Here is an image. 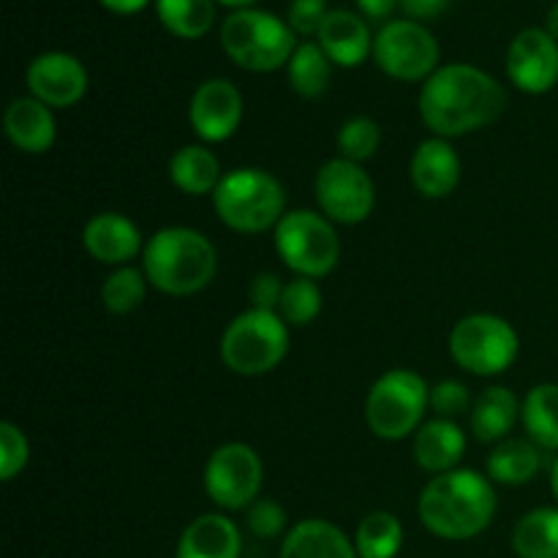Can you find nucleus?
Here are the masks:
<instances>
[{"instance_id": "1", "label": "nucleus", "mask_w": 558, "mask_h": 558, "mask_svg": "<svg viewBox=\"0 0 558 558\" xmlns=\"http://www.w3.org/2000/svg\"><path fill=\"white\" fill-rule=\"evenodd\" d=\"M507 90L488 71L472 63L439 65L420 90V118L441 140L488 129L505 114Z\"/></svg>"}, {"instance_id": "2", "label": "nucleus", "mask_w": 558, "mask_h": 558, "mask_svg": "<svg viewBox=\"0 0 558 558\" xmlns=\"http://www.w3.org/2000/svg\"><path fill=\"white\" fill-rule=\"evenodd\" d=\"M496 499L494 480L474 469H452L428 480L417 501V515L434 537L447 543L474 539L494 523Z\"/></svg>"}, {"instance_id": "3", "label": "nucleus", "mask_w": 558, "mask_h": 558, "mask_svg": "<svg viewBox=\"0 0 558 558\" xmlns=\"http://www.w3.org/2000/svg\"><path fill=\"white\" fill-rule=\"evenodd\" d=\"M142 270L153 289L169 298H191L213 283L218 251L210 238L191 227H163L142 251Z\"/></svg>"}, {"instance_id": "4", "label": "nucleus", "mask_w": 558, "mask_h": 558, "mask_svg": "<svg viewBox=\"0 0 558 558\" xmlns=\"http://www.w3.org/2000/svg\"><path fill=\"white\" fill-rule=\"evenodd\" d=\"M213 207L234 232L259 234L265 229H276L287 216V189L267 169L240 167L223 174L213 194Z\"/></svg>"}, {"instance_id": "5", "label": "nucleus", "mask_w": 558, "mask_h": 558, "mask_svg": "<svg viewBox=\"0 0 558 558\" xmlns=\"http://www.w3.org/2000/svg\"><path fill=\"white\" fill-rule=\"evenodd\" d=\"M221 47L240 69L267 74L289 65L298 33L270 11L238 9L221 22Z\"/></svg>"}, {"instance_id": "6", "label": "nucleus", "mask_w": 558, "mask_h": 558, "mask_svg": "<svg viewBox=\"0 0 558 558\" xmlns=\"http://www.w3.org/2000/svg\"><path fill=\"white\" fill-rule=\"evenodd\" d=\"M430 409V385L409 368H392L371 385L365 396V425L385 441L417 434Z\"/></svg>"}, {"instance_id": "7", "label": "nucleus", "mask_w": 558, "mask_h": 558, "mask_svg": "<svg viewBox=\"0 0 558 558\" xmlns=\"http://www.w3.org/2000/svg\"><path fill=\"white\" fill-rule=\"evenodd\" d=\"M218 352L232 374H270L289 352V325L276 311L248 308L229 322Z\"/></svg>"}, {"instance_id": "8", "label": "nucleus", "mask_w": 558, "mask_h": 558, "mask_svg": "<svg viewBox=\"0 0 558 558\" xmlns=\"http://www.w3.org/2000/svg\"><path fill=\"white\" fill-rule=\"evenodd\" d=\"M272 243L283 265L303 278L330 276L341 259L336 223L316 210H292L272 229Z\"/></svg>"}, {"instance_id": "9", "label": "nucleus", "mask_w": 558, "mask_h": 558, "mask_svg": "<svg viewBox=\"0 0 558 558\" xmlns=\"http://www.w3.org/2000/svg\"><path fill=\"white\" fill-rule=\"evenodd\" d=\"M450 357L458 368L474 376H499L512 368L521 354L518 330L496 314H469L450 330Z\"/></svg>"}, {"instance_id": "10", "label": "nucleus", "mask_w": 558, "mask_h": 558, "mask_svg": "<svg viewBox=\"0 0 558 558\" xmlns=\"http://www.w3.org/2000/svg\"><path fill=\"white\" fill-rule=\"evenodd\" d=\"M262 483L265 463L245 441H227L207 458L205 494L221 510H248L259 499Z\"/></svg>"}, {"instance_id": "11", "label": "nucleus", "mask_w": 558, "mask_h": 558, "mask_svg": "<svg viewBox=\"0 0 558 558\" xmlns=\"http://www.w3.org/2000/svg\"><path fill=\"white\" fill-rule=\"evenodd\" d=\"M439 41L414 20H392L374 36V60L398 82H425L439 69Z\"/></svg>"}, {"instance_id": "12", "label": "nucleus", "mask_w": 558, "mask_h": 558, "mask_svg": "<svg viewBox=\"0 0 558 558\" xmlns=\"http://www.w3.org/2000/svg\"><path fill=\"white\" fill-rule=\"evenodd\" d=\"M314 194L322 216L347 227L368 221L376 205V185L363 163L347 161L341 156L322 163L314 180Z\"/></svg>"}, {"instance_id": "13", "label": "nucleus", "mask_w": 558, "mask_h": 558, "mask_svg": "<svg viewBox=\"0 0 558 558\" xmlns=\"http://www.w3.org/2000/svg\"><path fill=\"white\" fill-rule=\"evenodd\" d=\"M507 76L518 90L543 96L558 85V41L545 27H523L507 49Z\"/></svg>"}, {"instance_id": "14", "label": "nucleus", "mask_w": 558, "mask_h": 558, "mask_svg": "<svg viewBox=\"0 0 558 558\" xmlns=\"http://www.w3.org/2000/svg\"><path fill=\"white\" fill-rule=\"evenodd\" d=\"M243 93L223 76L205 80L194 90L189 104V123L194 134L207 145L227 142L243 123Z\"/></svg>"}, {"instance_id": "15", "label": "nucleus", "mask_w": 558, "mask_h": 558, "mask_svg": "<svg viewBox=\"0 0 558 558\" xmlns=\"http://www.w3.org/2000/svg\"><path fill=\"white\" fill-rule=\"evenodd\" d=\"M27 90L49 109H69L85 98L90 76L85 63L69 52H41L31 60L25 71Z\"/></svg>"}, {"instance_id": "16", "label": "nucleus", "mask_w": 558, "mask_h": 558, "mask_svg": "<svg viewBox=\"0 0 558 558\" xmlns=\"http://www.w3.org/2000/svg\"><path fill=\"white\" fill-rule=\"evenodd\" d=\"M463 163L450 140L441 136H428L420 142L409 161V178L412 185L425 196V199H445L461 183Z\"/></svg>"}, {"instance_id": "17", "label": "nucleus", "mask_w": 558, "mask_h": 558, "mask_svg": "<svg viewBox=\"0 0 558 558\" xmlns=\"http://www.w3.org/2000/svg\"><path fill=\"white\" fill-rule=\"evenodd\" d=\"M82 245L101 265L125 267L145 251L142 232L123 213H96L82 229Z\"/></svg>"}, {"instance_id": "18", "label": "nucleus", "mask_w": 558, "mask_h": 558, "mask_svg": "<svg viewBox=\"0 0 558 558\" xmlns=\"http://www.w3.org/2000/svg\"><path fill=\"white\" fill-rule=\"evenodd\" d=\"M316 44L325 49L327 58L343 69L365 63L374 54V38H371L368 22L349 9H330L316 33Z\"/></svg>"}, {"instance_id": "19", "label": "nucleus", "mask_w": 558, "mask_h": 558, "mask_svg": "<svg viewBox=\"0 0 558 558\" xmlns=\"http://www.w3.org/2000/svg\"><path fill=\"white\" fill-rule=\"evenodd\" d=\"M3 131L11 145L27 156H41V153L52 150L54 140H58V123H54L52 109L33 96H20L5 107Z\"/></svg>"}, {"instance_id": "20", "label": "nucleus", "mask_w": 558, "mask_h": 558, "mask_svg": "<svg viewBox=\"0 0 558 558\" xmlns=\"http://www.w3.org/2000/svg\"><path fill=\"white\" fill-rule=\"evenodd\" d=\"M466 434L456 420L436 417L417 428L412 445L414 463L428 474H447L452 469H461L458 463L466 456Z\"/></svg>"}, {"instance_id": "21", "label": "nucleus", "mask_w": 558, "mask_h": 558, "mask_svg": "<svg viewBox=\"0 0 558 558\" xmlns=\"http://www.w3.org/2000/svg\"><path fill=\"white\" fill-rule=\"evenodd\" d=\"M243 539L232 518L207 512L191 521L180 534L178 558H240Z\"/></svg>"}, {"instance_id": "22", "label": "nucleus", "mask_w": 558, "mask_h": 558, "mask_svg": "<svg viewBox=\"0 0 558 558\" xmlns=\"http://www.w3.org/2000/svg\"><path fill=\"white\" fill-rule=\"evenodd\" d=\"M521 398L510 390V387H488L474 398V407L469 420H472L474 439L483 445H499V441L510 439L512 428L521 420Z\"/></svg>"}, {"instance_id": "23", "label": "nucleus", "mask_w": 558, "mask_h": 558, "mask_svg": "<svg viewBox=\"0 0 558 558\" xmlns=\"http://www.w3.org/2000/svg\"><path fill=\"white\" fill-rule=\"evenodd\" d=\"M281 558H360L352 539L330 521L308 518L287 532Z\"/></svg>"}, {"instance_id": "24", "label": "nucleus", "mask_w": 558, "mask_h": 558, "mask_svg": "<svg viewBox=\"0 0 558 558\" xmlns=\"http://www.w3.org/2000/svg\"><path fill=\"white\" fill-rule=\"evenodd\" d=\"M169 180L189 196H213L223 180L221 161L207 145H183L169 158Z\"/></svg>"}, {"instance_id": "25", "label": "nucleus", "mask_w": 558, "mask_h": 558, "mask_svg": "<svg viewBox=\"0 0 558 558\" xmlns=\"http://www.w3.org/2000/svg\"><path fill=\"white\" fill-rule=\"evenodd\" d=\"M488 477L499 485H529L543 469V447L534 445L532 439H505L490 450L488 463Z\"/></svg>"}, {"instance_id": "26", "label": "nucleus", "mask_w": 558, "mask_h": 558, "mask_svg": "<svg viewBox=\"0 0 558 558\" xmlns=\"http://www.w3.org/2000/svg\"><path fill=\"white\" fill-rule=\"evenodd\" d=\"M523 428L529 439L543 450H558V385L543 381L526 392L521 407Z\"/></svg>"}, {"instance_id": "27", "label": "nucleus", "mask_w": 558, "mask_h": 558, "mask_svg": "<svg viewBox=\"0 0 558 558\" xmlns=\"http://www.w3.org/2000/svg\"><path fill=\"white\" fill-rule=\"evenodd\" d=\"M518 558H558V507H537L512 529Z\"/></svg>"}, {"instance_id": "28", "label": "nucleus", "mask_w": 558, "mask_h": 558, "mask_svg": "<svg viewBox=\"0 0 558 558\" xmlns=\"http://www.w3.org/2000/svg\"><path fill=\"white\" fill-rule=\"evenodd\" d=\"M289 85L300 98H322L332 82V60L316 41H300L287 65Z\"/></svg>"}, {"instance_id": "29", "label": "nucleus", "mask_w": 558, "mask_h": 558, "mask_svg": "<svg viewBox=\"0 0 558 558\" xmlns=\"http://www.w3.org/2000/svg\"><path fill=\"white\" fill-rule=\"evenodd\" d=\"M161 25L178 38H202L216 22V0H153Z\"/></svg>"}, {"instance_id": "30", "label": "nucleus", "mask_w": 558, "mask_h": 558, "mask_svg": "<svg viewBox=\"0 0 558 558\" xmlns=\"http://www.w3.org/2000/svg\"><path fill=\"white\" fill-rule=\"evenodd\" d=\"M354 548L360 558H396L403 548V526L398 515L385 510L365 515L354 532Z\"/></svg>"}, {"instance_id": "31", "label": "nucleus", "mask_w": 558, "mask_h": 558, "mask_svg": "<svg viewBox=\"0 0 558 558\" xmlns=\"http://www.w3.org/2000/svg\"><path fill=\"white\" fill-rule=\"evenodd\" d=\"M147 281L145 270H136V267L125 265L118 267L114 272H109L101 283V303L109 314L114 316H129L145 303L147 298Z\"/></svg>"}, {"instance_id": "32", "label": "nucleus", "mask_w": 558, "mask_h": 558, "mask_svg": "<svg viewBox=\"0 0 558 558\" xmlns=\"http://www.w3.org/2000/svg\"><path fill=\"white\" fill-rule=\"evenodd\" d=\"M322 289L314 278L294 276L292 281H287L281 294V305H278V316L287 322L289 327H305L322 314Z\"/></svg>"}, {"instance_id": "33", "label": "nucleus", "mask_w": 558, "mask_h": 558, "mask_svg": "<svg viewBox=\"0 0 558 558\" xmlns=\"http://www.w3.org/2000/svg\"><path fill=\"white\" fill-rule=\"evenodd\" d=\"M336 145L341 158H347V161H371L381 145L379 123L374 118H365V114H354V118L343 120V125L338 129Z\"/></svg>"}, {"instance_id": "34", "label": "nucleus", "mask_w": 558, "mask_h": 558, "mask_svg": "<svg viewBox=\"0 0 558 558\" xmlns=\"http://www.w3.org/2000/svg\"><path fill=\"white\" fill-rule=\"evenodd\" d=\"M27 461H31V441H27L25 430L14 423H0V480L11 483L25 472Z\"/></svg>"}, {"instance_id": "35", "label": "nucleus", "mask_w": 558, "mask_h": 558, "mask_svg": "<svg viewBox=\"0 0 558 558\" xmlns=\"http://www.w3.org/2000/svg\"><path fill=\"white\" fill-rule=\"evenodd\" d=\"M472 392L463 381L441 379L430 387V409L436 412V417L458 420L461 414H472Z\"/></svg>"}, {"instance_id": "36", "label": "nucleus", "mask_w": 558, "mask_h": 558, "mask_svg": "<svg viewBox=\"0 0 558 558\" xmlns=\"http://www.w3.org/2000/svg\"><path fill=\"white\" fill-rule=\"evenodd\" d=\"M287 510L276 499H256L245 512L251 534L259 539H276L287 532Z\"/></svg>"}, {"instance_id": "37", "label": "nucleus", "mask_w": 558, "mask_h": 558, "mask_svg": "<svg viewBox=\"0 0 558 558\" xmlns=\"http://www.w3.org/2000/svg\"><path fill=\"white\" fill-rule=\"evenodd\" d=\"M327 14H330L327 0H292L287 11V22L298 36H316Z\"/></svg>"}, {"instance_id": "38", "label": "nucleus", "mask_w": 558, "mask_h": 558, "mask_svg": "<svg viewBox=\"0 0 558 558\" xmlns=\"http://www.w3.org/2000/svg\"><path fill=\"white\" fill-rule=\"evenodd\" d=\"M283 287H287V283L281 281V276H278V272H256L254 281H251V289H248L251 308L276 311L278 314Z\"/></svg>"}, {"instance_id": "39", "label": "nucleus", "mask_w": 558, "mask_h": 558, "mask_svg": "<svg viewBox=\"0 0 558 558\" xmlns=\"http://www.w3.org/2000/svg\"><path fill=\"white\" fill-rule=\"evenodd\" d=\"M398 5H401V11L407 14V20L423 22V20H434V16L445 14L450 0H398Z\"/></svg>"}, {"instance_id": "40", "label": "nucleus", "mask_w": 558, "mask_h": 558, "mask_svg": "<svg viewBox=\"0 0 558 558\" xmlns=\"http://www.w3.org/2000/svg\"><path fill=\"white\" fill-rule=\"evenodd\" d=\"M357 5L368 20H387L398 5V0H357Z\"/></svg>"}, {"instance_id": "41", "label": "nucleus", "mask_w": 558, "mask_h": 558, "mask_svg": "<svg viewBox=\"0 0 558 558\" xmlns=\"http://www.w3.org/2000/svg\"><path fill=\"white\" fill-rule=\"evenodd\" d=\"M104 9L114 11V14H140L150 0H98Z\"/></svg>"}, {"instance_id": "42", "label": "nucleus", "mask_w": 558, "mask_h": 558, "mask_svg": "<svg viewBox=\"0 0 558 558\" xmlns=\"http://www.w3.org/2000/svg\"><path fill=\"white\" fill-rule=\"evenodd\" d=\"M545 31H548L550 36H554L556 41H558V0H556L554 5H550L548 16H545Z\"/></svg>"}, {"instance_id": "43", "label": "nucleus", "mask_w": 558, "mask_h": 558, "mask_svg": "<svg viewBox=\"0 0 558 558\" xmlns=\"http://www.w3.org/2000/svg\"><path fill=\"white\" fill-rule=\"evenodd\" d=\"M216 3H221V5H229V9H248L251 3H254V0H216Z\"/></svg>"}, {"instance_id": "44", "label": "nucleus", "mask_w": 558, "mask_h": 558, "mask_svg": "<svg viewBox=\"0 0 558 558\" xmlns=\"http://www.w3.org/2000/svg\"><path fill=\"white\" fill-rule=\"evenodd\" d=\"M550 490H554V499L558 505V458L554 461V469H550Z\"/></svg>"}]
</instances>
